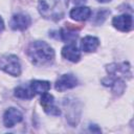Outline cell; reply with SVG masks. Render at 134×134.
I'll use <instances>...</instances> for the list:
<instances>
[{
	"label": "cell",
	"mask_w": 134,
	"mask_h": 134,
	"mask_svg": "<svg viewBox=\"0 0 134 134\" xmlns=\"http://www.w3.org/2000/svg\"><path fill=\"white\" fill-rule=\"evenodd\" d=\"M26 54L29 61L38 67L49 66L54 61V50L44 41L31 42L26 49Z\"/></svg>",
	"instance_id": "6da1fadb"
},
{
	"label": "cell",
	"mask_w": 134,
	"mask_h": 134,
	"mask_svg": "<svg viewBox=\"0 0 134 134\" xmlns=\"http://www.w3.org/2000/svg\"><path fill=\"white\" fill-rule=\"evenodd\" d=\"M69 0H39L38 10L40 15L47 20H61L67 10Z\"/></svg>",
	"instance_id": "7a4b0ae2"
},
{
	"label": "cell",
	"mask_w": 134,
	"mask_h": 134,
	"mask_svg": "<svg viewBox=\"0 0 134 134\" xmlns=\"http://www.w3.org/2000/svg\"><path fill=\"white\" fill-rule=\"evenodd\" d=\"M0 69L13 76H19L22 71L21 63L18 57L15 54L2 55L0 58Z\"/></svg>",
	"instance_id": "3957f363"
},
{
	"label": "cell",
	"mask_w": 134,
	"mask_h": 134,
	"mask_svg": "<svg viewBox=\"0 0 134 134\" xmlns=\"http://www.w3.org/2000/svg\"><path fill=\"white\" fill-rule=\"evenodd\" d=\"M107 71L110 75L115 76V77H131V67L129 65V63H112L110 65L107 66Z\"/></svg>",
	"instance_id": "277c9868"
},
{
	"label": "cell",
	"mask_w": 134,
	"mask_h": 134,
	"mask_svg": "<svg viewBox=\"0 0 134 134\" xmlns=\"http://www.w3.org/2000/svg\"><path fill=\"white\" fill-rule=\"evenodd\" d=\"M41 95L42 96L40 98V104L43 107L44 112L51 116H59L61 114V110L55 106L53 95H51L47 92H45Z\"/></svg>",
	"instance_id": "5b68a950"
},
{
	"label": "cell",
	"mask_w": 134,
	"mask_h": 134,
	"mask_svg": "<svg viewBox=\"0 0 134 134\" xmlns=\"http://www.w3.org/2000/svg\"><path fill=\"white\" fill-rule=\"evenodd\" d=\"M30 24H31L30 17L23 13L15 14L9 21V25L14 30H25L26 28L29 27Z\"/></svg>",
	"instance_id": "8992f818"
},
{
	"label": "cell",
	"mask_w": 134,
	"mask_h": 134,
	"mask_svg": "<svg viewBox=\"0 0 134 134\" xmlns=\"http://www.w3.org/2000/svg\"><path fill=\"white\" fill-rule=\"evenodd\" d=\"M77 86V79L72 74H62L54 84V88L57 91L63 92L68 89H72Z\"/></svg>",
	"instance_id": "52a82bcc"
},
{
	"label": "cell",
	"mask_w": 134,
	"mask_h": 134,
	"mask_svg": "<svg viewBox=\"0 0 134 134\" xmlns=\"http://www.w3.org/2000/svg\"><path fill=\"white\" fill-rule=\"evenodd\" d=\"M112 25L114 28H116L119 31H130L133 27V20L132 16L128 14H122L119 16H116L112 19Z\"/></svg>",
	"instance_id": "ba28073f"
},
{
	"label": "cell",
	"mask_w": 134,
	"mask_h": 134,
	"mask_svg": "<svg viewBox=\"0 0 134 134\" xmlns=\"http://www.w3.org/2000/svg\"><path fill=\"white\" fill-rule=\"evenodd\" d=\"M23 114L17 108H8L3 114V125L6 128H13L16 124L22 121Z\"/></svg>",
	"instance_id": "9c48e42d"
},
{
	"label": "cell",
	"mask_w": 134,
	"mask_h": 134,
	"mask_svg": "<svg viewBox=\"0 0 134 134\" xmlns=\"http://www.w3.org/2000/svg\"><path fill=\"white\" fill-rule=\"evenodd\" d=\"M62 57L72 63H76L81 59V51L74 42H70L62 48Z\"/></svg>",
	"instance_id": "30bf717a"
},
{
	"label": "cell",
	"mask_w": 134,
	"mask_h": 134,
	"mask_svg": "<svg viewBox=\"0 0 134 134\" xmlns=\"http://www.w3.org/2000/svg\"><path fill=\"white\" fill-rule=\"evenodd\" d=\"M69 15L74 21H86L91 16V9L88 6H77L72 8Z\"/></svg>",
	"instance_id": "8fae6325"
},
{
	"label": "cell",
	"mask_w": 134,
	"mask_h": 134,
	"mask_svg": "<svg viewBox=\"0 0 134 134\" xmlns=\"http://www.w3.org/2000/svg\"><path fill=\"white\" fill-rule=\"evenodd\" d=\"M103 84H104L105 86L111 87L113 92H115V93L118 92L119 94H121V93L124 92L125 87H126V85H125L122 79L115 77V76H112V75H110V76L107 77V79H104V80H103Z\"/></svg>",
	"instance_id": "7c38bea8"
},
{
	"label": "cell",
	"mask_w": 134,
	"mask_h": 134,
	"mask_svg": "<svg viewBox=\"0 0 134 134\" xmlns=\"http://www.w3.org/2000/svg\"><path fill=\"white\" fill-rule=\"evenodd\" d=\"M99 46V40L93 36H86L81 41V49L85 52H93Z\"/></svg>",
	"instance_id": "4fadbf2b"
},
{
	"label": "cell",
	"mask_w": 134,
	"mask_h": 134,
	"mask_svg": "<svg viewBox=\"0 0 134 134\" xmlns=\"http://www.w3.org/2000/svg\"><path fill=\"white\" fill-rule=\"evenodd\" d=\"M29 87L35 94H43L45 92H48V90L50 89V83L48 81L34 80L30 82Z\"/></svg>",
	"instance_id": "5bb4252c"
},
{
	"label": "cell",
	"mask_w": 134,
	"mask_h": 134,
	"mask_svg": "<svg viewBox=\"0 0 134 134\" xmlns=\"http://www.w3.org/2000/svg\"><path fill=\"white\" fill-rule=\"evenodd\" d=\"M60 36H61V39L65 42H74L79 36L77 31L71 27H65V28H62L61 31H60Z\"/></svg>",
	"instance_id": "9a60e30c"
},
{
	"label": "cell",
	"mask_w": 134,
	"mask_h": 134,
	"mask_svg": "<svg viewBox=\"0 0 134 134\" xmlns=\"http://www.w3.org/2000/svg\"><path fill=\"white\" fill-rule=\"evenodd\" d=\"M15 96L21 99H29L34 97L35 93L31 91L30 87H24V86H19L15 89Z\"/></svg>",
	"instance_id": "2e32d148"
},
{
	"label": "cell",
	"mask_w": 134,
	"mask_h": 134,
	"mask_svg": "<svg viewBox=\"0 0 134 134\" xmlns=\"http://www.w3.org/2000/svg\"><path fill=\"white\" fill-rule=\"evenodd\" d=\"M3 29H4V22H3L2 18L0 17V32H1Z\"/></svg>",
	"instance_id": "e0dca14e"
},
{
	"label": "cell",
	"mask_w": 134,
	"mask_h": 134,
	"mask_svg": "<svg viewBox=\"0 0 134 134\" xmlns=\"http://www.w3.org/2000/svg\"><path fill=\"white\" fill-rule=\"evenodd\" d=\"M73 2H74L75 4H83V3L86 2V0H73Z\"/></svg>",
	"instance_id": "ac0fdd59"
},
{
	"label": "cell",
	"mask_w": 134,
	"mask_h": 134,
	"mask_svg": "<svg viewBox=\"0 0 134 134\" xmlns=\"http://www.w3.org/2000/svg\"><path fill=\"white\" fill-rule=\"evenodd\" d=\"M96 1H98L100 3H107V2H110L111 0H96Z\"/></svg>",
	"instance_id": "d6986e66"
}]
</instances>
